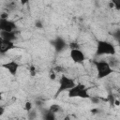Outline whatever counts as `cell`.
I'll return each mask as SVG.
<instances>
[{"instance_id": "7", "label": "cell", "mask_w": 120, "mask_h": 120, "mask_svg": "<svg viewBox=\"0 0 120 120\" xmlns=\"http://www.w3.org/2000/svg\"><path fill=\"white\" fill-rule=\"evenodd\" d=\"M1 67L4 68H6V69H8V72H9L11 75L15 76V75L17 74V72H18V69H19V68H20V65H19L16 61L11 60V61H8V62H7V63L2 64Z\"/></svg>"}, {"instance_id": "16", "label": "cell", "mask_w": 120, "mask_h": 120, "mask_svg": "<svg viewBox=\"0 0 120 120\" xmlns=\"http://www.w3.org/2000/svg\"><path fill=\"white\" fill-rule=\"evenodd\" d=\"M4 112H5V108H4L3 106H0V116L3 115Z\"/></svg>"}, {"instance_id": "17", "label": "cell", "mask_w": 120, "mask_h": 120, "mask_svg": "<svg viewBox=\"0 0 120 120\" xmlns=\"http://www.w3.org/2000/svg\"><path fill=\"white\" fill-rule=\"evenodd\" d=\"M0 18H2V19H8V13H3Z\"/></svg>"}, {"instance_id": "18", "label": "cell", "mask_w": 120, "mask_h": 120, "mask_svg": "<svg viewBox=\"0 0 120 120\" xmlns=\"http://www.w3.org/2000/svg\"><path fill=\"white\" fill-rule=\"evenodd\" d=\"M30 72H31V75H32V76L35 75V68H34V67H31V68H30Z\"/></svg>"}, {"instance_id": "14", "label": "cell", "mask_w": 120, "mask_h": 120, "mask_svg": "<svg viewBox=\"0 0 120 120\" xmlns=\"http://www.w3.org/2000/svg\"><path fill=\"white\" fill-rule=\"evenodd\" d=\"M50 79L52 80V81H54V80L56 79V73H55L54 71H52V72L50 73Z\"/></svg>"}, {"instance_id": "6", "label": "cell", "mask_w": 120, "mask_h": 120, "mask_svg": "<svg viewBox=\"0 0 120 120\" xmlns=\"http://www.w3.org/2000/svg\"><path fill=\"white\" fill-rule=\"evenodd\" d=\"M70 58L73 62L80 64V63H82L85 60V55L79 48L71 49L70 50Z\"/></svg>"}, {"instance_id": "11", "label": "cell", "mask_w": 120, "mask_h": 120, "mask_svg": "<svg viewBox=\"0 0 120 120\" xmlns=\"http://www.w3.org/2000/svg\"><path fill=\"white\" fill-rule=\"evenodd\" d=\"M61 110V108L57 105V104H52V105H51V107L49 108V111L51 112H53V113H56L57 112H59Z\"/></svg>"}, {"instance_id": "19", "label": "cell", "mask_w": 120, "mask_h": 120, "mask_svg": "<svg viewBox=\"0 0 120 120\" xmlns=\"http://www.w3.org/2000/svg\"><path fill=\"white\" fill-rule=\"evenodd\" d=\"M28 1H29V0H20V3H21L22 5H25V4L28 3Z\"/></svg>"}, {"instance_id": "4", "label": "cell", "mask_w": 120, "mask_h": 120, "mask_svg": "<svg viewBox=\"0 0 120 120\" xmlns=\"http://www.w3.org/2000/svg\"><path fill=\"white\" fill-rule=\"evenodd\" d=\"M74 84H75V82H74L73 79L69 78L68 76H67L65 74H62L61 78L59 80V87H58V89L56 91V96H58L62 92L69 90Z\"/></svg>"}, {"instance_id": "21", "label": "cell", "mask_w": 120, "mask_h": 120, "mask_svg": "<svg viewBox=\"0 0 120 120\" xmlns=\"http://www.w3.org/2000/svg\"><path fill=\"white\" fill-rule=\"evenodd\" d=\"M3 99V95H2V92L0 91V100H2Z\"/></svg>"}, {"instance_id": "12", "label": "cell", "mask_w": 120, "mask_h": 120, "mask_svg": "<svg viewBox=\"0 0 120 120\" xmlns=\"http://www.w3.org/2000/svg\"><path fill=\"white\" fill-rule=\"evenodd\" d=\"M23 109H24L26 112H30V111L32 110V102H30V101L25 102V105H24Z\"/></svg>"}, {"instance_id": "20", "label": "cell", "mask_w": 120, "mask_h": 120, "mask_svg": "<svg viewBox=\"0 0 120 120\" xmlns=\"http://www.w3.org/2000/svg\"><path fill=\"white\" fill-rule=\"evenodd\" d=\"M114 104H115V106H119V104H120V102H119V100H117V99H115V101H114Z\"/></svg>"}, {"instance_id": "8", "label": "cell", "mask_w": 120, "mask_h": 120, "mask_svg": "<svg viewBox=\"0 0 120 120\" xmlns=\"http://www.w3.org/2000/svg\"><path fill=\"white\" fill-rule=\"evenodd\" d=\"M15 48L14 42L0 38V53H5Z\"/></svg>"}, {"instance_id": "13", "label": "cell", "mask_w": 120, "mask_h": 120, "mask_svg": "<svg viewBox=\"0 0 120 120\" xmlns=\"http://www.w3.org/2000/svg\"><path fill=\"white\" fill-rule=\"evenodd\" d=\"M111 2L113 4L114 8L117 10H119V8H120V0H111Z\"/></svg>"}, {"instance_id": "15", "label": "cell", "mask_w": 120, "mask_h": 120, "mask_svg": "<svg viewBox=\"0 0 120 120\" xmlns=\"http://www.w3.org/2000/svg\"><path fill=\"white\" fill-rule=\"evenodd\" d=\"M68 46L70 47V49H77V48H79V46H78V44H77V43H74V42H72V43H70V44H69Z\"/></svg>"}, {"instance_id": "9", "label": "cell", "mask_w": 120, "mask_h": 120, "mask_svg": "<svg viewBox=\"0 0 120 120\" xmlns=\"http://www.w3.org/2000/svg\"><path fill=\"white\" fill-rule=\"evenodd\" d=\"M0 38L7 39V40H10L13 41L16 38V35H15V31L13 32H6V31H0Z\"/></svg>"}, {"instance_id": "3", "label": "cell", "mask_w": 120, "mask_h": 120, "mask_svg": "<svg viewBox=\"0 0 120 120\" xmlns=\"http://www.w3.org/2000/svg\"><path fill=\"white\" fill-rule=\"evenodd\" d=\"M115 53V48L114 46L106 40H98L97 44V50L96 54L97 55H114Z\"/></svg>"}, {"instance_id": "10", "label": "cell", "mask_w": 120, "mask_h": 120, "mask_svg": "<svg viewBox=\"0 0 120 120\" xmlns=\"http://www.w3.org/2000/svg\"><path fill=\"white\" fill-rule=\"evenodd\" d=\"M54 47H55L56 51H62V50L66 47V43H65V41H64L63 39L58 38V39L55 41V43H54Z\"/></svg>"}, {"instance_id": "2", "label": "cell", "mask_w": 120, "mask_h": 120, "mask_svg": "<svg viewBox=\"0 0 120 120\" xmlns=\"http://www.w3.org/2000/svg\"><path fill=\"white\" fill-rule=\"evenodd\" d=\"M97 72H98V79H103L111 75L112 73L114 72L113 68L110 66L109 62L105 60H99V61H95L94 62Z\"/></svg>"}, {"instance_id": "5", "label": "cell", "mask_w": 120, "mask_h": 120, "mask_svg": "<svg viewBox=\"0 0 120 120\" xmlns=\"http://www.w3.org/2000/svg\"><path fill=\"white\" fill-rule=\"evenodd\" d=\"M16 29V24L14 22L9 21L8 19L0 18V31L6 32H13Z\"/></svg>"}, {"instance_id": "1", "label": "cell", "mask_w": 120, "mask_h": 120, "mask_svg": "<svg viewBox=\"0 0 120 120\" xmlns=\"http://www.w3.org/2000/svg\"><path fill=\"white\" fill-rule=\"evenodd\" d=\"M89 89L83 83H75L69 90H68V98H90Z\"/></svg>"}]
</instances>
